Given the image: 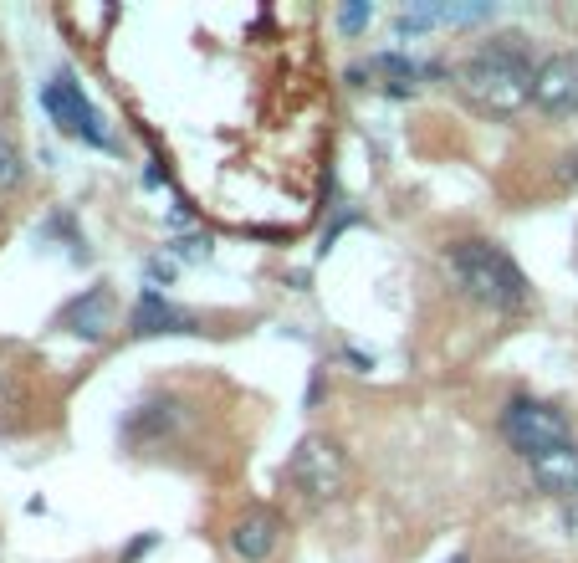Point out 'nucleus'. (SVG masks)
I'll use <instances>...</instances> for the list:
<instances>
[{
    "label": "nucleus",
    "mask_w": 578,
    "mask_h": 563,
    "mask_svg": "<svg viewBox=\"0 0 578 563\" xmlns=\"http://www.w3.org/2000/svg\"><path fill=\"white\" fill-rule=\"evenodd\" d=\"M558 175H563V180H573V185H578V154H568V159H563V169H558Z\"/></svg>",
    "instance_id": "obj_19"
},
{
    "label": "nucleus",
    "mask_w": 578,
    "mask_h": 563,
    "mask_svg": "<svg viewBox=\"0 0 578 563\" xmlns=\"http://www.w3.org/2000/svg\"><path fill=\"white\" fill-rule=\"evenodd\" d=\"M154 543H159V533H144V538H139V543H133V548H128V553H123V563H139V558H144V553H149V548H154Z\"/></svg>",
    "instance_id": "obj_18"
},
{
    "label": "nucleus",
    "mask_w": 578,
    "mask_h": 563,
    "mask_svg": "<svg viewBox=\"0 0 578 563\" xmlns=\"http://www.w3.org/2000/svg\"><path fill=\"white\" fill-rule=\"evenodd\" d=\"M41 108H47V118L62 128V134L82 139V144H93V149H113V134L103 128V113L87 103L82 93V82L72 72H57L47 88H41Z\"/></svg>",
    "instance_id": "obj_5"
},
{
    "label": "nucleus",
    "mask_w": 578,
    "mask_h": 563,
    "mask_svg": "<svg viewBox=\"0 0 578 563\" xmlns=\"http://www.w3.org/2000/svg\"><path fill=\"white\" fill-rule=\"evenodd\" d=\"M527 471H532V482H538L548 497H563V502L578 497V446H573V441H568V446H553V451H543V456H532Z\"/></svg>",
    "instance_id": "obj_9"
},
{
    "label": "nucleus",
    "mask_w": 578,
    "mask_h": 563,
    "mask_svg": "<svg viewBox=\"0 0 578 563\" xmlns=\"http://www.w3.org/2000/svg\"><path fill=\"white\" fill-rule=\"evenodd\" d=\"M62 328L77 333L82 343H103L113 333V292H108V282H98V287H87L82 297H72L62 308Z\"/></svg>",
    "instance_id": "obj_8"
},
{
    "label": "nucleus",
    "mask_w": 578,
    "mask_h": 563,
    "mask_svg": "<svg viewBox=\"0 0 578 563\" xmlns=\"http://www.w3.org/2000/svg\"><path fill=\"white\" fill-rule=\"evenodd\" d=\"M128 333L133 338H154V333H195V313L174 308V302L154 287H144L128 308Z\"/></svg>",
    "instance_id": "obj_7"
},
{
    "label": "nucleus",
    "mask_w": 578,
    "mask_h": 563,
    "mask_svg": "<svg viewBox=\"0 0 578 563\" xmlns=\"http://www.w3.org/2000/svg\"><path fill=\"white\" fill-rule=\"evenodd\" d=\"M497 16V0H476V6H446V26H476V21H492Z\"/></svg>",
    "instance_id": "obj_15"
},
{
    "label": "nucleus",
    "mask_w": 578,
    "mask_h": 563,
    "mask_svg": "<svg viewBox=\"0 0 578 563\" xmlns=\"http://www.w3.org/2000/svg\"><path fill=\"white\" fill-rule=\"evenodd\" d=\"M532 41L522 31H502L492 41H481V47L456 67V82L461 93L471 98L476 113L486 118H517L527 103H532Z\"/></svg>",
    "instance_id": "obj_1"
},
{
    "label": "nucleus",
    "mask_w": 578,
    "mask_h": 563,
    "mask_svg": "<svg viewBox=\"0 0 578 563\" xmlns=\"http://www.w3.org/2000/svg\"><path fill=\"white\" fill-rule=\"evenodd\" d=\"M502 436H507V446H512L522 461H532V456H543V451H553V446H568L573 430H568V415H563L558 405L532 400V395H517V400H507V410H502Z\"/></svg>",
    "instance_id": "obj_3"
},
{
    "label": "nucleus",
    "mask_w": 578,
    "mask_h": 563,
    "mask_svg": "<svg viewBox=\"0 0 578 563\" xmlns=\"http://www.w3.org/2000/svg\"><path fill=\"white\" fill-rule=\"evenodd\" d=\"M446 563H471V558H466V553H451V558H446Z\"/></svg>",
    "instance_id": "obj_21"
},
{
    "label": "nucleus",
    "mask_w": 578,
    "mask_h": 563,
    "mask_svg": "<svg viewBox=\"0 0 578 563\" xmlns=\"http://www.w3.org/2000/svg\"><path fill=\"white\" fill-rule=\"evenodd\" d=\"M21 185H26V154L6 128H0V190H21Z\"/></svg>",
    "instance_id": "obj_13"
},
{
    "label": "nucleus",
    "mask_w": 578,
    "mask_h": 563,
    "mask_svg": "<svg viewBox=\"0 0 578 563\" xmlns=\"http://www.w3.org/2000/svg\"><path fill=\"white\" fill-rule=\"evenodd\" d=\"M446 272L471 302H481V308H492V313H522L532 302L522 267L497 241H456L446 256Z\"/></svg>",
    "instance_id": "obj_2"
},
{
    "label": "nucleus",
    "mask_w": 578,
    "mask_h": 563,
    "mask_svg": "<svg viewBox=\"0 0 578 563\" xmlns=\"http://www.w3.org/2000/svg\"><path fill=\"white\" fill-rule=\"evenodd\" d=\"M169 251H174V256H190V262H195V256H210V236H185V241H169Z\"/></svg>",
    "instance_id": "obj_16"
},
{
    "label": "nucleus",
    "mask_w": 578,
    "mask_h": 563,
    "mask_svg": "<svg viewBox=\"0 0 578 563\" xmlns=\"http://www.w3.org/2000/svg\"><path fill=\"white\" fill-rule=\"evenodd\" d=\"M287 482L307 502H333V497H343L348 461H343V451L328 436H302L297 451H292V461H287Z\"/></svg>",
    "instance_id": "obj_4"
},
{
    "label": "nucleus",
    "mask_w": 578,
    "mask_h": 563,
    "mask_svg": "<svg viewBox=\"0 0 578 563\" xmlns=\"http://www.w3.org/2000/svg\"><path fill=\"white\" fill-rule=\"evenodd\" d=\"M144 277H149V287L159 292V282H164V287L174 282V262H164V256H149V267H144Z\"/></svg>",
    "instance_id": "obj_17"
},
{
    "label": "nucleus",
    "mask_w": 578,
    "mask_h": 563,
    "mask_svg": "<svg viewBox=\"0 0 578 563\" xmlns=\"http://www.w3.org/2000/svg\"><path fill=\"white\" fill-rule=\"evenodd\" d=\"M532 108L548 118H573L578 113V52H548L532 72Z\"/></svg>",
    "instance_id": "obj_6"
},
{
    "label": "nucleus",
    "mask_w": 578,
    "mask_h": 563,
    "mask_svg": "<svg viewBox=\"0 0 578 563\" xmlns=\"http://www.w3.org/2000/svg\"><path fill=\"white\" fill-rule=\"evenodd\" d=\"M277 543H282V523L272 512H246L241 523L231 528V553L246 558V563H266L277 553Z\"/></svg>",
    "instance_id": "obj_10"
},
{
    "label": "nucleus",
    "mask_w": 578,
    "mask_h": 563,
    "mask_svg": "<svg viewBox=\"0 0 578 563\" xmlns=\"http://www.w3.org/2000/svg\"><path fill=\"white\" fill-rule=\"evenodd\" d=\"M374 26V0H348V6H338V31L343 36H359Z\"/></svg>",
    "instance_id": "obj_14"
},
{
    "label": "nucleus",
    "mask_w": 578,
    "mask_h": 563,
    "mask_svg": "<svg viewBox=\"0 0 578 563\" xmlns=\"http://www.w3.org/2000/svg\"><path fill=\"white\" fill-rule=\"evenodd\" d=\"M430 26H446V6H435V0H415L394 16V31L399 36H425Z\"/></svg>",
    "instance_id": "obj_12"
},
{
    "label": "nucleus",
    "mask_w": 578,
    "mask_h": 563,
    "mask_svg": "<svg viewBox=\"0 0 578 563\" xmlns=\"http://www.w3.org/2000/svg\"><path fill=\"white\" fill-rule=\"evenodd\" d=\"M174 420H180V405H174V400H149V405H139L123 420V441L128 446H149V441L164 436Z\"/></svg>",
    "instance_id": "obj_11"
},
{
    "label": "nucleus",
    "mask_w": 578,
    "mask_h": 563,
    "mask_svg": "<svg viewBox=\"0 0 578 563\" xmlns=\"http://www.w3.org/2000/svg\"><path fill=\"white\" fill-rule=\"evenodd\" d=\"M343 359H348V364H359V369H364V374H369V369H374V359H364V354H359V349H348V354H343Z\"/></svg>",
    "instance_id": "obj_20"
}]
</instances>
